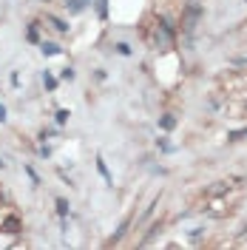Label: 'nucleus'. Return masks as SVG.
<instances>
[{"label": "nucleus", "mask_w": 247, "mask_h": 250, "mask_svg": "<svg viewBox=\"0 0 247 250\" xmlns=\"http://www.w3.org/2000/svg\"><path fill=\"white\" fill-rule=\"evenodd\" d=\"M0 171H6V162H3V156H0Z\"/></svg>", "instance_id": "nucleus-26"}, {"label": "nucleus", "mask_w": 247, "mask_h": 250, "mask_svg": "<svg viewBox=\"0 0 247 250\" xmlns=\"http://www.w3.org/2000/svg\"><path fill=\"white\" fill-rule=\"evenodd\" d=\"M37 154L43 156V159H48V156H51V145H46V142H40V145H37Z\"/></svg>", "instance_id": "nucleus-21"}, {"label": "nucleus", "mask_w": 247, "mask_h": 250, "mask_svg": "<svg viewBox=\"0 0 247 250\" xmlns=\"http://www.w3.org/2000/svg\"><path fill=\"white\" fill-rule=\"evenodd\" d=\"M131 228H134V216H125L123 222H120V228H117V233H114V236L108 239V245H120L125 236L131 233Z\"/></svg>", "instance_id": "nucleus-6"}, {"label": "nucleus", "mask_w": 247, "mask_h": 250, "mask_svg": "<svg viewBox=\"0 0 247 250\" xmlns=\"http://www.w3.org/2000/svg\"><path fill=\"white\" fill-rule=\"evenodd\" d=\"M57 176H60V179H62V182H65V185H74V182H71V179L65 176V171H62V168H60V171H57Z\"/></svg>", "instance_id": "nucleus-25"}, {"label": "nucleus", "mask_w": 247, "mask_h": 250, "mask_svg": "<svg viewBox=\"0 0 247 250\" xmlns=\"http://www.w3.org/2000/svg\"><path fill=\"white\" fill-rule=\"evenodd\" d=\"M40 29H43V20H31L29 26H26V43H31V46H37L43 37H40Z\"/></svg>", "instance_id": "nucleus-9"}, {"label": "nucleus", "mask_w": 247, "mask_h": 250, "mask_svg": "<svg viewBox=\"0 0 247 250\" xmlns=\"http://www.w3.org/2000/svg\"><path fill=\"white\" fill-rule=\"evenodd\" d=\"M60 6L65 9V15H68V17H77V15H82V12H88V9H91L94 0H62Z\"/></svg>", "instance_id": "nucleus-4"}, {"label": "nucleus", "mask_w": 247, "mask_h": 250, "mask_svg": "<svg viewBox=\"0 0 247 250\" xmlns=\"http://www.w3.org/2000/svg\"><path fill=\"white\" fill-rule=\"evenodd\" d=\"M54 208H57V216H60V219L71 216V202H68L65 196H57V199H54Z\"/></svg>", "instance_id": "nucleus-14"}, {"label": "nucleus", "mask_w": 247, "mask_h": 250, "mask_svg": "<svg viewBox=\"0 0 247 250\" xmlns=\"http://www.w3.org/2000/svg\"><path fill=\"white\" fill-rule=\"evenodd\" d=\"M23 171H26V176H29V179H31V185H34V188H40V185H43V179H40V173L34 171V168H31L29 162L23 165Z\"/></svg>", "instance_id": "nucleus-19"}, {"label": "nucleus", "mask_w": 247, "mask_h": 250, "mask_svg": "<svg viewBox=\"0 0 247 250\" xmlns=\"http://www.w3.org/2000/svg\"><path fill=\"white\" fill-rule=\"evenodd\" d=\"M156 125H159V131H165V134H170L176 125H179V120L173 117V114H159L156 117Z\"/></svg>", "instance_id": "nucleus-11"}, {"label": "nucleus", "mask_w": 247, "mask_h": 250, "mask_svg": "<svg viewBox=\"0 0 247 250\" xmlns=\"http://www.w3.org/2000/svg\"><path fill=\"white\" fill-rule=\"evenodd\" d=\"M242 140H247V125H245V128H236V131L227 134V142H233V145H236V142H242Z\"/></svg>", "instance_id": "nucleus-20"}, {"label": "nucleus", "mask_w": 247, "mask_h": 250, "mask_svg": "<svg viewBox=\"0 0 247 250\" xmlns=\"http://www.w3.org/2000/svg\"><path fill=\"white\" fill-rule=\"evenodd\" d=\"M40 3H51V0H40Z\"/></svg>", "instance_id": "nucleus-27"}, {"label": "nucleus", "mask_w": 247, "mask_h": 250, "mask_svg": "<svg viewBox=\"0 0 247 250\" xmlns=\"http://www.w3.org/2000/svg\"><path fill=\"white\" fill-rule=\"evenodd\" d=\"M168 140L170 137H159V140H156V151H159V154H173V151H176Z\"/></svg>", "instance_id": "nucleus-18"}, {"label": "nucleus", "mask_w": 247, "mask_h": 250, "mask_svg": "<svg viewBox=\"0 0 247 250\" xmlns=\"http://www.w3.org/2000/svg\"><path fill=\"white\" fill-rule=\"evenodd\" d=\"M9 83H12V85L17 88V85H20V74H17V71H12V77H9Z\"/></svg>", "instance_id": "nucleus-24"}, {"label": "nucleus", "mask_w": 247, "mask_h": 250, "mask_svg": "<svg viewBox=\"0 0 247 250\" xmlns=\"http://www.w3.org/2000/svg\"><path fill=\"white\" fill-rule=\"evenodd\" d=\"M37 46H40V54H43L46 60H51V57H60V54H62V46L57 43V40H40Z\"/></svg>", "instance_id": "nucleus-7"}, {"label": "nucleus", "mask_w": 247, "mask_h": 250, "mask_svg": "<svg viewBox=\"0 0 247 250\" xmlns=\"http://www.w3.org/2000/svg\"><path fill=\"white\" fill-rule=\"evenodd\" d=\"M142 40L148 43L151 51H170L179 43V26L168 15H151L142 23Z\"/></svg>", "instance_id": "nucleus-1"}, {"label": "nucleus", "mask_w": 247, "mask_h": 250, "mask_svg": "<svg viewBox=\"0 0 247 250\" xmlns=\"http://www.w3.org/2000/svg\"><path fill=\"white\" fill-rule=\"evenodd\" d=\"M111 48H114V54H120V57H134V46H131L128 40H114Z\"/></svg>", "instance_id": "nucleus-13"}, {"label": "nucleus", "mask_w": 247, "mask_h": 250, "mask_svg": "<svg viewBox=\"0 0 247 250\" xmlns=\"http://www.w3.org/2000/svg\"><path fill=\"white\" fill-rule=\"evenodd\" d=\"M6 120H9V108L0 103V123H6Z\"/></svg>", "instance_id": "nucleus-22"}, {"label": "nucleus", "mask_w": 247, "mask_h": 250, "mask_svg": "<svg viewBox=\"0 0 247 250\" xmlns=\"http://www.w3.org/2000/svg\"><path fill=\"white\" fill-rule=\"evenodd\" d=\"M57 77H60V83H74V80H77V68L68 62V65H62V68H60V74H57Z\"/></svg>", "instance_id": "nucleus-15"}, {"label": "nucleus", "mask_w": 247, "mask_h": 250, "mask_svg": "<svg viewBox=\"0 0 247 250\" xmlns=\"http://www.w3.org/2000/svg\"><path fill=\"white\" fill-rule=\"evenodd\" d=\"M0 233H6V236H20L23 233V219L15 213V208L0 219Z\"/></svg>", "instance_id": "nucleus-3"}, {"label": "nucleus", "mask_w": 247, "mask_h": 250, "mask_svg": "<svg viewBox=\"0 0 247 250\" xmlns=\"http://www.w3.org/2000/svg\"><path fill=\"white\" fill-rule=\"evenodd\" d=\"M43 20H46V23H48V26H51L54 31H57L60 37H65V34L71 31V26H68V20H62V17H57V15H51V12H46V17H43Z\"/></svg>", "instance_id": "nucleus-5"}, {"label": "nucleus", "mask_w": 247, "mask_h": 250, "mask_svg": "<svg viewBox=\"0 0 247 250\" xmlns=\"http://www.w3.org/2000/svg\"><path fill=\"white\" fill-rule=\"evenodd\" d=\"M68 120H71V111L68 108H57L54 111V125H60L62 128V125H68Z\"/></svg>", "instance_id": "nucleus-16"}, {"label": "nucleus", "mask_w": 247, "mask_h": 250, "mask_svg": "<svg viewBox=\"0 0 247 250\" xmlns=\"http://www.w3.org/2000/svg\"><path fill=\"white\" fill-rule=\"evenodd\" d=\"M205 236H207V230H205V228H190V230H187V239H190V242H193V245H199L202 239H205Z\"/></svg>", "instance_id": "nucleus-17"}, {"label": "nucleus", "mask_w": 247, "mask_h": 250, "mask_svg": "<svg viewBox=\"0 0 247 250\" xmlns=\"http://www.w3.org/2000/svg\"><path fill=\"white\" fill-rule=\"evenodd\" d=\"M94 165H97V173L103 176V182H105V185H114V176H111V171H108V162L103 159V154H97V159H94Z\"/></svg>", "instance_id": "nucleus-10"}, {"label": "nucleus", "mask_w": 247, "mask_h": 250, "mask_svg": "<svg viewBox=\"0 0 247 250\" xmlns=\"http://www.w3.org/2000/svg\"><path fill=\"white\" fill-rule=\"evenodd\" d=\"M40 83H43V88H46V94H57V88H60V77L51 71V68H46L43 74H40Z\"/></svg>", "instance_id": "nucleus-8"}, {"label": "nucleus", "mask_w": 247, "mask_h": 250, "mask_svg": "<svg viewBox=\"0 0 247 250\" xmlns=\"http://www.w3.org/2000/svg\"><path fill=\"white\" fill-rule=\"evenodd\" d=\"M230 190H233V185L227 182V179L210 182V185H207V188H205V190L199 193V202H205V199H219V196H227ZM199 202H196V205H199Z\"/></svg>", "instance_id": "nucleus-2"}, {"label": "nucleus", "mask_w": 247, "mask_h": 250, "mask_svg": "<svg viewBox=\"0 0 247 250\" xmlns=\"http://www.w3.org/2000/svg\"><path fill=\"white\" fill-rule=\"evenodd\" d=\"M94 80L103 83V80H105V68H97V71H94Z\"/></svg>", "instance_id": "nucleus-23"}, {"label": "nucleus", "mask_w": 247, "mask_h": 250, "mask_svg": "<svg viewBox=\"0 0 247 250\" xmlns=\"http://www.w3.org/2000/svg\"><path fill=\"white\" fill-rule=\"evenodd\" d=\"M91 9L97 12V20H100V23H108V15H111L108 0H94V6H91Z\"/></svg>", "instance_id": "nucleus-12"}]
</instances>
